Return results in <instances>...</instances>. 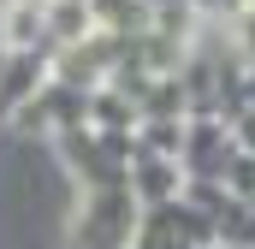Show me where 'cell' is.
Returning <instances> with one entry per match:
<instances>
[{
  "label": "cell",
  "instance_id": "1",
  "mask_svg": "<svg viewBox=\"0 0 255 249\" xmlns=\"http://www.w3.org/2000/svg\"><path fill=\"white\" fill-rule=\"evenodd\" d=\"M136 196L130 184L113 190H77V214H71V244L77 249H130L136 238Z\"/></svg>",
  "mask_w": 255,
  "mask_h": 249
},
{
  "label": "cell",
  "instance_id": "2",
  "mask_svg": "<svg viewBox=\"0 0 255 249\" xmlns=\"http://www.w3.org/2000/svg\"><path fill=\"white\" fill-rule=\"evenodd\" d=\"M125 184H130V196H136V208H160V202H172V196L184 190V166L166 160V154H136Z\"/></svg>",
  "mask_w": 255,
  "mask_h": 249
}]
</instances>
